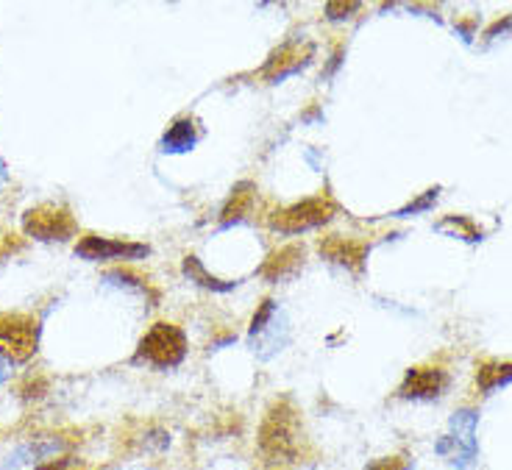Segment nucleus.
<instances>
[{
    "mask_svg": "<svg viewBox=\"0 0 512 470\" xmlns=\"http://www.w3.org/2000/svg\"><path fill=\"white\" fill-rule=\"evenodd\" d=\"M476 384L485 395H490L499 387H507L512 384V365L510 362H493V365H482L479 373H476Z\"/></svg>",
    "mask_w": 512,
    "mask_h": 470,
    "instance_id": "nucleus-10",
    "label": "nucleus"
},
{
    "mask_svg": "<svg viewBox=\"0 0 512 470\" xmlns=\"http://www.w3.org/2000/svg\"><path fill=\"white\" fill-rule=\"evenodd\" d=\"M195 137H192V123H176V126L170 128V134L165 137V145L170 151H184V148H190Z\"/></svg>",
    "mask_w": 512,
    "mask_h": 470,
    "instance_id": "nucleus-12",
    "label": "nucleus"
},
{
    "mask_svg": "<svg viewBox=\"0 0 512 470\" xmlns=\"http://www.w3.org/2000/svg\"><path fill=\"white\" fill-rule=\"evenodd\" d=\"M251 187L248 184H243V187H237L234 190V195H231L229 206L223 209V220L229 223V220H237V217H243V212L248 209V204H251Z\"/></svg>",
    "mask_w": 512,
    "mask_h": 470,
    "instance_id": "nucleus-13",
    "label": "nucleus"
},
{
    "mask_svg": "<svg viewBox=\"0 0 512 470\" xmlns=\"http://www.w3.org/2000/svg\"><path fill=\"white\" fill-rule=\"evenodd\" d=\"M448 387V376L440 368H415L407 373V379L401 384L398 395L401 398H437L443 395V390Z\"/></svg>",
    "mask_w": 512,
    "mask_h": 470,
    "instance_id": "nucleus-7",
    "label": "nucleus"
},
{
    "mask_svg": "<svg viewBox=\"0 0 512 470\" xmlns=\"http://www.w3.org/2000/svg\"><path fill=\"white\" fill-rule=\"evenodd\" d=\"M451 226H454V231H460L465 240H471V242L479 240V231L474 229V223H471V220H465V217H448V220L440 223V229H451Z\"/></svg>",
    "mask_w": 512,
    "mask_h": 470,
    "instance_id": "nucleus-14",
    "label": "nucleus"
},
{
    "mask_svg": "<svg viewBox=\"0 0 512 470\" xmlns=\"http://www.w3.org/2000/svg\"><path fill=\"white\" fill-rule=\"evenodd\" d=\"M298 259H301V248H284L279 254H273L268 259V265L262 267V273L268 276V279H282L284 273H290L298 267Z\"/></svg>",
    "mask_w": 512,
    "mask_h": 470,
    "instance_id": "nucleus-11",
    "label": "nucleus"
},
{
    "mask_svg": "<svg viewBox=\"0 0 512 470\" xmlns=\"http://www.w3.org/2000/svg\"><path fill=\"white\" fill-rule=\"evenodd\" d=\"M476 423L474 409H460L451 418V432L437 443V454L446 457L457 470H468L476 462Z\"/></svg>",
    "mask_w": 512,
    "mask_h": 470,
    "instance_id": "nucleus-2",
    "label": "nucleus"
},
{
    "mask_svg": "<svg viewBox=\"0 0 512 470\" xmlns=\"http://www.w3.org/2000/svg\"><path fill=\"white\" fill-rule=\"evenodd\" d=\"M187 354V337L173 323H156L154 329L142 337L137 359H145L154 368H176Z\"/></svg>",
    "mask_w": 512,
    "mask_h": 470,
    "instance_id": "nucleus-3",
    "label": "nucleus"
},
{
    "mask_svg": "<svg viewBox=\"0 0 512 470\" xmlns=\"http://www.w3.org/2000/svg\"><path fill=\"white\" fill-rule=\"evenodd\" d=\"M320 251L326 256H332L334 262H343L348 267H362V259H365V245L340 240V237H334L326 245H320Z\"/></svg>",
    "mask_w": 512,
    "mask_h": 470,
    "instance_id": "nucleus-9",
    "label": "nucleus"
},
{
    "mask_svg": "<svg viewBox=\"0 0 512 470\" xmlns=\"http://www.w3.org/2000/svg\"><path fill=\"white\" fill-rule=\"evenodd\" d=\"M332 212L334 209L329 201H323V198H312V201L290 206V209H284L279 217H273V229L284 231V234H298V231L323 226L326 220H332Z\"/></svg>",
    "mask_w": 512,
    "mask_h": 470,
    "instance_id": "nucleus-5",
    "label": "nucleus"
},
{
    "mask_svg": "<svg viewBox=\"0 0 512 470\" xmlns=\"http://www.w3.org/2000/svg\"><path fill=\"white\" fill-rule=\"evenodd\" d=\"M365 470H412V459L410 457H382L373 459L371 465Z\"/></svg>",
    "mask_w": 512,
    "mask_h": 470,
    "instance_id": "nucleus-15",
    "label": "nucleus"
},
{
    "mask_svg": "<svg viewBox=\"0 0 512 470\" xmlns=\"http://www.w3.org/2000/svg\"><path fill=\"white\" fill-rule=\"evenodd\" d=\"M26 231L39 240H67L76 231V220L67 209L59 206H39L26 215Z\"/></svg>",
    "mask_w": 512,
    "mask_h": 470,
    "instance_id": "nucleus-6",
    "label": "nucleus"
},
{
    "mask_svg": "<svg viewBox=\"0 0 512 470\" xmlns=\"http://www.w3.org/2000/svg\"><path fill=\"white\" fill-rule=\"evenodd\" d=\"M39 326L28 315H0V356L9 362H26L37 354Z\"/></svg>",
    "mask_w": 512,
    "mask_h": 470,
    "instance_id": "nucleus-4",
    "label": "nucleus"
},
{
    "mask_svg": "<svg viewBox=\"0 0 512 470\" xmlns=\"http://www.w3.org/2000/svg\"><path fill=\"white\" fill-rule=\"evenodd\" d=\"M259 451L270 462H295L301 454V423L290 404H273L259 429Z\"/></svg>",
    "mask_w": 512,
    "mask_h": 470,
    "instance_id": "nucleus-1",
    "label": "nucleus"
},
{
    "mask_svg": "<svg viewBox=\"0 0 512 470\" xmlns=\"http://www.w3.org/2000/svg\"><path fill=\"white\" fill-rule=\"evenodd\" d=\"M78 254L87 259H112V256H142L148 254V248L142 245H126V242H112L103 237H87L76 248Z\"/></svg>",
    "mask_w": 512,
    "mask_h": 470,
    "instance_id": "nucleus-8",
    "label": "nucleus"
}]
</instances>
